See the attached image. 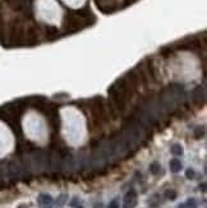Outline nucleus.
<instances>
[{"mask_svg":"<svg viewBox=\"0 0 207 208\" xmlns=\"http://www.w3.org/2000/svg\"><path fill=\"white\" fill-rule=\"evenodd\" d=\"M60 114L63 118V135L65 141L72 146L83 144L87 133L82 114L74 107H65Z\"/></svg>","mask_w":207,"mask_h":208,"instance_id":"f257e3e1","label":"nucleus"},{"mask_svg":"<svg viewBox=\"0 0 207 208\" xmlns=\"http://www.w3.org/2000/svg\"><path fill=\"white\" fill-rule=\"evenodd\" d=\"M23 128L26 135H28L32 141L45 142L47 138V129L44 119L36 112H30L23 120Z\"/></svg>","mask_w":207,"mask_h":208,"instance_id":"f03ea898","label":"nucleus"},{"mask_svg":"<svg viewBox=\"0 0 207 208\" xmlns=\"http://www.w3.org/2000/svg\"><path fill=\"white\" fill-rule=\"evenodd\" d=\"M13 135L3 123H0V156L8 153L13 148Z\"/></svg>","mask_w":207,"mask_h":208,"instance_id":"7ed1b4c3","label":"nucleus"},{"mask_svg":"<svg viewBox=\"0 0 207 208\" xmlns=\"http://www.w3.org/2000/svg\"><path fill=\"white\" fill-rule=\"evenodd\" d=\"M51 203H53V199H51V197L50 195H47V194H42L41 197H40V204L42 206V207H50L51 206Z\"/></svg>","mask_w":207,"mask_h":208,"instance_id":"20e7f679","label":"nucleus"},{"mask_svg":"<svg viewBox=\"0 0 207 208\" xmlns=\"http://www.w3.org/2000/svg\"><path fill=\"white\" fill-rule=\"evenodd\" d=\"M125 202H127V206L129 208H132L136 206V193L134 192H131L127 194V198H125Z\"/></svg>","mask_w":207,"mask_h":208,"instance_id":"39448f33","label":"nucleus"},{"mask_svg":"<svg viewBox=\"0 0 207 208\" xmlns=\"http://www.w3.org/2000/svg\"><path fill=\"white\" fill-rule=\"evenodd\" d=\"M180 169H182V163H180L179 160H172L170 161V170L172 172H178L180 171Z\"/></svg>","mask_w":207,"mask_h":208,"instance_id":"423d86ee","label":"nucleus"},{"mask_svg":"<svg viewBox=\"0 0 207 208\" xmlns=\"http://www.w3.org/2000/svg\"><path fill=\"white\" fill-rule=\"evenodd\" d=\"M171 153L174 154H183V148L180 144H174L171 147Z\"/></svg>","mask_w":207,"mask_h":208,"instance_id":"0eeeda50","label":"nucleus"},{"mask_svg":"<svg viewBox=\"0 0 207 208\" xmlns=\"http://www.w3.org/2000/svg\"><path fill=\"white\" fill-rule=\"evenodd\" d=\"M150 170L152 171V174H157V172L161 170V167H160V165H157L156 162H155V163H152L151 166H150Z\"/></svg>","mask_w":207,"mask_h":208,"instance_id":"6e6552de","label":"nucleus"},{"mask_svg":"<svg viewBox=\"0 0 207 208\" xmlns=\"http://www.w3.org/2000/svg\"><path fill=\"white\" fill-rule=\"evenodd\" d=\"M108 208H119V203H118L116 199H114V201H111Z\"/></svg>","mask_w":207,"mask_h":208,"instance_id":"1a4fd4ad","label":"nucleus"},{"mask_svg":"<svg viewBox=\"0 0 207 208\" xmlns=\"http://www.w3.org/2000/svg\"><path fill=\"white\" fill-rule=\"evenodd\" d=\"M187 178H191V179H193V178H194V171H193L192 169L187 170Z\"/></svg>","mask_w":207,"mask_h":208,"instance_id":"9d476101","label":"nucleus"},{"mask_svg":"<svg viewBox=\"0 0 207 208\" xmlns=\"http://www.w3.org/2000/svg\"><path fill=\"white\" fill-rule=\"evenodd\" d=\"M18 208H28V207H27V206H24V204H21Z\"/></svg>","mask_w":207,"mask_h":208,"instance_id":"9b49d317","label":"nucleus"},{"mask_svg":"<svg viewBox=\"0 0 207 208\" xmlns=\"http://www.w3.org/2000/svg\"><path fill=\"white\" fill-rule=\"evenodd\" d=\"M78 208H83V207H81V206H79V207H78Z\"/></svg>","mask_w":207,"mask_h":208,"instance_id":"f8f14e48","label":"nucleus"}]
</instances>
